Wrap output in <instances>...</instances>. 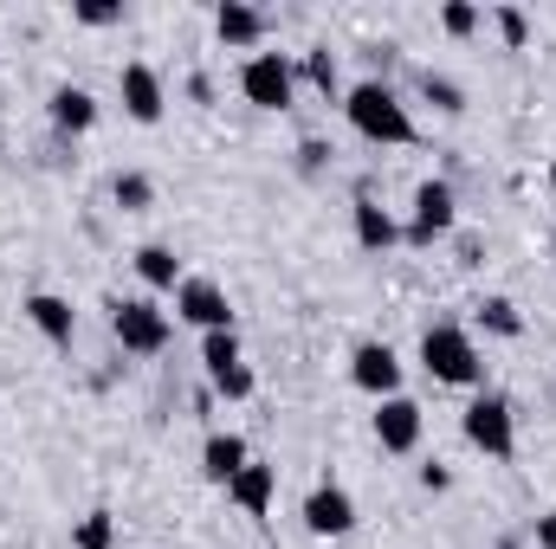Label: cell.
I'll use <instances>...</instances> for the list:
<instances>
[{
  "label": "cell",
  "mask_w": 556,
  "mask_h": 549,
  "mask_svg": "<svg viewBox=\"0 0 556 549\" xmlns=\"http://www.w3.org/2000/svg\"><path fill=\"white\" fill-rule=\"evenodd\" d=\"M343 117H350V130H356L363 142H389V149L415 142V117H408V104H402L395 85H382V78H363L356 91H343Z\"/></svg>",
  "instance_id": "obj_1"
},
{
  "label": "cell",
  "mask_w": 556,
  "mask_h": 549,
  "mask_svg": "<svg viewBox=\"0 0 556 549\" xmlns=\"http://www.w3.org/2000/svg\"><path fill=\"white\" fill-rule=\"evenodd\" d=\"M420 369L446 388H479L485 382V356L472 349V336L459 323H427L420 330Z\"/></svg>",
  "instance_id": "obj_2"
},
{
  "label": "cell",
  "mask_w": 556,
  "mask_h": 549,
  "mask_svg": "<svg viewBox=\"0 0 556 549\" xmlns=\"http://www.w3.org/2000/svg\"><path fill=\"white\" fill-rule=\"evenodd\" d=\"M459 433H466L485 459H498V465L518 452V413H511V401H505V395H479L472 408L459 413Z\"/></svg>",
  "instance_id": "obj_3"
},
{
  "label": "cell",
  "mask_w": 556,
  "mask_h": 549,
  "mask_svg": "<svg viewBox=\"0 0 556 549\" xmlns=\"http://www.w3.org/2000/svg\"><path fill=\"white\" fill-rule=\"evenodd\" d=\"M111 330H117V343H124L130 356H162L168 336H175V323H168V310H162L155 297H124V304L111 310Z\"/></svg>",
  "instance_id": "obj_4"
},
{
  "label": "cell",
  "mask_w": 556,
  "mask_h": 549,
  "mask_svg": "<svg viewBox=\"0 0 556 549\" xmlns=\"http://www.w3.org/2000/svg\"><path fill=\"white\" fill-rule=\"evenodd\" d=\"M240 91H247L253 111H291V98H298V72H291L285 52H253V59L240 65Z\"/></svg>",
  "instance_id": "obj_5"
},
{
  "label": "cell",
  "mask_w": 556,
  "mask_h": 549,
  "mask_svg": "<svg viewBox=\"0 0 556 549\" xmlns=\"http://www.w3.org/2000/svg\"><path fill=\"white\" fill-rule=\"evenodd\" d=\"M175 317L194 323L201 336H207V330H233V304H227V291H220L214 278H181V284H175Z\"/></svg>",
  "instance_id": "obj_6"
},
{
  "label": "cell",
  "mask_w": 556,
  "mask_h": 549,
  "mask_svg": "<svg viewBox=\"0 0 556 549\" xmlns=\"http://www.w3.org/2000/svg\"><path fill=\"white\" fill-rule=\"evenodd\" d=\"M453 220H459V194H453L446 181H420V188H415V227H408L402 240L433 246L440 233H453Z\"/></svg>",
  "instance_id": "obj_7"
},
{
  "label": "cell",
  "mask_w": 556,
  "mask_h": 549,
  "mask_svg": "<svg viewBox=\"0 0 556 549\" xmlns=\"http://www.w3.org/2000/svg\"><path fill=\"white\" fill-rule=\"evenodd\" d=\"M350 382H356L363 395L389 401V395H402V356H395L389 343H356V356H350Z\"/></svg>",
  "instance_id": "obj_8"
},
{
  "label": "cell",
  "mask_w": 556,
  "mask_h": 549,
  "mask_svg": "<svg viewBox=\"0 0 556 549\" xmlns=\"http://www.w3.org/2000/svg\"><path fill=\"white\" fill-rule=\"evenodd\" d=\"M117 98H124V117L130 124H162V78H155V65H142V59H130L124 72H117Z\"/></svg>",
  "instance_id": "obj_9"
},
{
  "label": "cell",
  "mask_w": 556,
  "mask_h": 549,
  "mask_svg": "<svg viewBox=\"0 0 556 549\" xmlns=\"http://www.w3.org/2000/svg\"><path fill=\"white\" fill-rule=\"evenodd\" d=\"M304 531H311V537H350V531H356V498H350L343 485H317V491L304 498Z\"/></svg>",
  "instance_id": "obj_10"
},
{
  "label": "cell",
  "mask_w": 556,
  "mask_h": 549,
  "mask_svg": "<svg viewBox=\"0 0 556 549\" xmlns=\"http://www.w3.org/2000/svg\"><path fill=\"white\" fill-rule=\"evenodd\" d=\"M420 401L408 395H389V401H376V439H382V452H415L420 446Z\"/></svg>",
  "instance_id": "obj_11"
},
{
  "label": "cell",
  "mask_w": 556,
  "mask_h": 549,
  "mask_svg": "<svg viewBox=\"0 0 556 549\" xmlns=\"http://www.w3.org/2000/svg\"><path fill=\"white\" fill-rule=\"evenodd\" d=\"M26 317H33V330L46 336V343H59V349H72V336H78V310L59 297V291H33L26 304H20Z\"/></svg>",
  "instance_id": "obj_12"
},
{
  "label": "cell",
  "mask_w": 556,
  "mask_h": 549,
  "mask_svg": "<svg viewBox=\"0 0 556 549\" xmlns=\"http://www.w3.org/2000/svg\"><path fill=\"white\" fill-rule=\"evenodd\" d=\"M273 491H278V465H266V459H247L240 478L227 485V498H233L247 518H266V511H273Z\"/></svg>",
  "instance_id": "obj_13"
},
{
  "label": "cell",
  "mask_w": 556,
  "mask_h": 549,
  "mask_svg": "<svg viewBox=\"0 0 556 549\" xmlns=\"http://www.w3.org/2000/svg\"><path fill=\"white\" fill-rule=\"evenodd\" d=\"M247 459H253V452H247L240 433H207V446H201V472H207L214 485H233Z\"/></svg>",
  "instance_id": "obj_14"
},
{
  "label": "cell",
  "mask_w": 556,
  "mask_h": 549,
  "mask_svg": "<svg viewBox=\"0 0 556 549\" xmlns=\"http://www.w3.org/2000/svg\"><path fill=\"white\" fill-rule=\"evenodd\" d=\"M52 124H59L65 137H85V130L98 124V98H91L85 85H59V91H52Z\"/></svg>",
  "instance_id": "obj_15"
},
{
  "label": "cell",
  "mask_w": 556,
  "mask_h": 549,
  "mask_svg": "<svg viewBox=\"0 0 556 549\" xmlns=\"http://www.w3.org/2000/svg\"><path fill=\"white\" fill-rule=\"evenodd\" d=\"M395 240H402L395 214H389V207H376L369 194H356V246H363V253H389Z\"/></svg>",
  "instance_id": "obj_16"
},
{
  "label": "cell",
  "mask_w": 556,
  "mask_h": 549,
  "mask_svg": "<svg viewBox=\"0 0 556 549\" xmlns=\"http://www.w3.org/2000/svg\"><path fill=\"white\" fill-rule=\"evenodd\" d=\"M214 33H220V46H260V39H266V13L227 0V7L214 13Z\"/></svg>",
  "instance_id": "obj_17"
},
{
  "label": "cell",
  "mask_w": 556,
  "mask_h": 549,
  "mask_svg": "<svg viewBox=\"0 0 556 549\" xmlns=\"http://www.w3.org/2000/svg\"><path fill=\"white\" fill-rule=\"evenodd\" d=\"M137 278L149 291H175L181 284V259H175V246H137Z\"/></svg>",
  "instance_id": "obj_18"
},
{
  "label": "cell",
  "mask_w": 556,
  "mask_h": 549,
  "mask_svg": "<svg viewBox=\"0 0 556 549\" xmlns=\"http://www.w3.org/2000/svg\"><path fill=\"white\" fill-rule=\"evenodd\" d=\"M233 362H240V336H233V330H207V336H201V369L220 375V369H233Z\"/></svg>",
  "instance_id": "obj_19"
},
{
  "label": "cell",
  "mask_w": 556,
  "mask_h": 549,
  "mask_svg": "<svg viewBox=\"0 0 556 549\" xmlns=\"http://www.w3.org/2000/svg\"><path fill=\"white\" fill-rule=\"evenodd\" d=\"M479 323H485L492 336H525V317H518L511 297H485V304H479Z\"/></svg>",
  "instance_id": "obj_20"
},
{
  "label": "cell",
  "mask_w": 556,
  "mask_h": 549,
  "mask_svg": "<svg viewBox=\"0 0 556 549\" xmlns=\"http://www.w3.org/2000/svg\"><path fill=\"white\" fill-rule=\"evenodd\" d=\"M111 194H117V207H124V214H142V207L155 201V181H149V175H137V168H124V175L111 181Z\"/></svg>",
  "instance_id": "obj_21"
},
{
  "label": "cell",
  "mask_w": 556,
  "mask_h": 549,
  "mask_svg": "<svg viewBox=\"0 0 556 549\" xmlns=\"http://www.w3.org/2000/svg\"><path fill=\"white\" fill-rule=\"evenodd\" d=\"M207 382H214V395H227V401H253V388H260L247 362H233V369H220V375H207Z\"/></svg>",
  "instance_id": "obj_22"
},
{
  "label": "cell",
  "mask_w": 556,
  "mask_h": 549,
  "mask_svg": "<svg viewBox=\"0 0 556 549\" xmlns=\"http://www.w3.org/2000/svg\"><path fill=\"white\" fill-rule=\"evenodd\" d=\"M111 537H117V518H111V511H91V518L78 524V537H72V544H78V549H111Z\"/></svg>",
  "instance_id": "obj_23"
},
{
  "label": "cell",
  "mask_w": 556,
  "mask_h": 549,
  "mask_svg": "<svg viewBox=\"0 0 556 549\" xmlns=\"http://www.w3.org/2000/svg\"><path fill=\"white\" fill-rule=\"evenodd\" d=\"M420 91H427V98H433L446 117H459V111H466V91H459L453 78H433V72H427V78H420Z\"/></svg>",
  "instance_id": "obj_24"
},
{
  "label": "cell",
  "mask_w": 556,
  "mask_h": 549,
  "mask_svg": "<svg viewBox=\"0 0 556 549\" xmlns=\"http://www.w3.org/2000/svg\"><path fill=\"white\" fill-rule=\"evenodd\" d=\"M440 26H446L453 39H466V33H479V7H466V0H453V7H440Z\"/></svg>",
  "instance_id": "obj_25"
},
{
  "label": "cell",
  "mask_w": 556,
  "mask_h": 549,
  "mask_svg": "<svg viewBox=\"0 0 556 549\" xmlns=\"http://www.w3.org/2000/svg\"><path fill=\"white\" fill-rule=\"evenodd\" d=\"M492 20H498V33H505V46H511V52H518V46H525V39H531V20H525V13H518V7H498V13H492Z\"/></svg>",
  "instance_id": "obj_26"
},
{
  "label": "cell",
  "mask_w": 556,
  "mask_h": 549,
  "mask_svg": "<svg viewBox=\"0 0 556 549\" xmlns=\"http://www.w3.org/2000/svg\"><path fill=\"white\" fill-rule=\"evenodd\" d=\"M311 85H317V91H324V98H337V59H330V52H324V46H317V52H311Z\"/></svg>",
  "instance_id": "obj_27"
},
{
  "label": "cell",
  "mask_w": 556,
  "mask_h": 549,
  "mask_svg": "<svg viewBox=\"0 0 556 549\" xmlns=\"http://www.w3.org/2000/svg\"><path fill=\"white\" fill-rule=\"evenodd\" d=\"M78 20H85V26H117V20H124V7H111V0H85V7H78Z\"/></svg>",
  "instance_id": "obj_28"
},
{
  "label": "cell",
  "mask_w": 556,
  "mask_h": 549,
  "mask_svg": "<svg viewBox=\"0 0 556 549\" xmlns=\"http://www.w3.org/2000/svg\"><path fill=\"white\" fill-rule=\"evenodd\" d=\"M538 549H556V511H544V518H538Z\"/></svg>",
  "instance_id": "obj_29"
},
{
  "label": "cell",
  "mask_w": 556,
  "mask_h": 549,
  "mask_svg": "<svg viewBox=\"0 0 556 549\" xmlns=\"http://www.w3.org/2000/svg\"><path fill=\"white\" fill-rule=\"evenodd\" d=\"M420 485H427V491H446V485H453V478H446V472H440V465H420Z\"/></svg>",
  "instance_id": "obj_30"
},
{
  "label": "cell",
  "mask_w": 556,
  "mask_h": 549,
  "mask_svg": "<svg viewBox=\"0 0 556 549\" xmlns=\"http://www.w3.org/2000/svg\"><path fill=\"white\" fill-rule=\"evenodd\" d=\"M498 549H525V544H518V537H505V544H498Z\"/></svg>",
  "instance_id": "obj_31"
}]
</instances>
